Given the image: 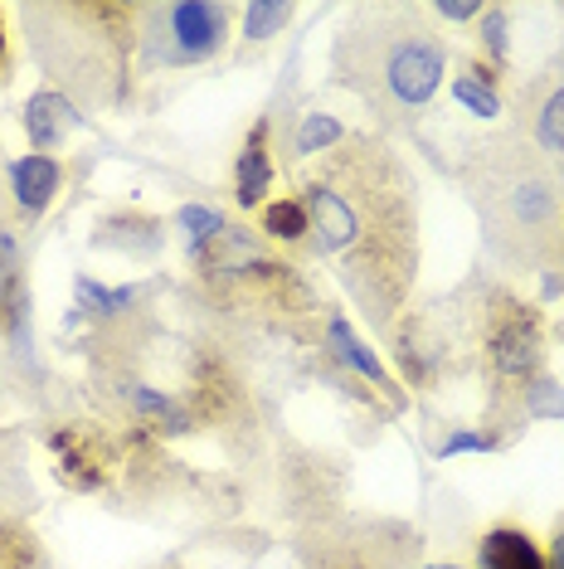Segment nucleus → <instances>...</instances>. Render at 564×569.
Listing matches in <instances>:
<instances>
[{
	"label": "nucleus",
	"mask_w": 564,
	"mask_h": 569,
	"mask_svg": "<svg viewBox=\"0 0 564 569\" xmlns=\"http://www.w3.org/2000/svg\"><path fill=\"white\" fill-rule=\"evenodd\" d=\"M268 472H273V507L292 530L331 521V516L351 507V487H355L351 462L322 443H302V438L278 433Z\"/></svg>",
	"instance_id": "obj_10"
},
{
	"label": "nucleus",
	"mask_w": 564,
	"mask_h": 569,
	"mask_svg": "<svg viewBox=\"0 0 564 569\" xmlns=\"http://www.w3.org/2000/svg\"><path fill=\"white\" fill-rule=\"evenodd\" d=\"M447 63L453 49L433 10L414 0H384L341 16L326 44V83L361 102L370 132L414 141L447 88Z\"/></svg>",
	"instance_id": "obj_2"
},
{
	"label": "nucleus",
	"mask_w": 564,
	"mask_h": 569,
	"mask_svg": "<svg viewBox=\"0 0 564 569\" xmlns=\"http://www.w3.org/2000/svg\"><path fill=\"white\" fill-rule=\"evenodd\" d=\"M30 263V249H24V229L10 214H0V288L10 282V273Z\"/></svg>",
	"instance_id": "obj_27"
},
{
	"label": "nucleus",
	"mask_w": 564,
	"mask_h": 569,
	"mask_svg": "<svg viewBox=\"0 0 564 569\" xmlns=\"http://www.w3.org/2000/svg\"><path fill=\"white\" fill-rule=\"evenodd\" d=\"M306 253L336 278L370 336L390 341L423 268V190L400 141L351 132L298 176Z\"/></svg>",
	"instance_id": "obj_1"
},
{
	"label": "nucleus",
	"mask_w": 564,
	"mask_h": 569,
	"mask_svg": "<svg viewBox=\"0 0 564 569\" xmlns=\"http://www.w3.org/2000/svg\"><path fill=\"white\" fill-rule=\"evenodd\" d=\"M463 312L472 336V366H477L486 385V429H502L506 409L535 375H545L550 356V331L545 317L531 297H521L502 273H472L463 288Z\"/></svg>",
	"instance_id": "obj_6"
},
{
	"label": "nucleus",
	"mask_w": 564,
	"mask_h": 569,
	"mask_svg": "<svg viewBox=\"0 0 564 569\" xmlns=\"http://www.w3.org/2000/svg\"><path fill=\"white\" fill-rule=\"evenodd\" d=\"M506 132L525 137L541 157H550L564 171V30L555 54L541 63V73H531L516 88V102L506 112Z\"/></svg>",
	"instance_id": "obj_13"
},
{
	"label": "nucleus",
	"mask_w": 564,
	"mask_h": 569,
	"mask_svg": "<svg viewBox=\"0 0 564 569\" xmlns=\"http://www.w3.org/2000/svg\"><path fill=\"white\" fill-rule=\"evenodd\" d=\"M171 224L185 234V249H200V243H210V239H220L234 219H229L220 204H200V200H190L181 204V210L171 214Z\"/></svg>",
	"instance_id": "obj_26"
},
{
	"label": "nucleus",
	"mask_w": 564,
	"mask_h": 569,
	"mask_svg": "<svg viewBox=\"0 0 564 569\" xmlns=\"http://www.w3.org/2000/svg\"><path fill=\"white\" fill-rule=\"evenodd\" d=\"M447 171L472 204L492 273L564 278V171L555 161L496 127L467 137Z\"/></svg>",
	"instance_id": "obj_3"
},
{
	"label": "nucleus",
	"mask_w": 564,
	"mask_h": 569,
	"mask_svg": "<svg viewBox=\"0 0 564 569\" xmlns=\"http://www.w3.org/2000/svg\"><path fill=\"white\" fill-rule=\"evenodd\" d=\"M453 98L463 102V112H472L477 122H492L506 112V98H502V73L486 69V63L472 54L463 59V69L453 73Z\"/></svg>",
	"instance_id": "obj_22"
},
{
	"label": "nucleus",
	"mask_w": 564,
	"mask_h": 569,
	"mask_svg": "<svg viewBox=\"0 0 564 569\" xmlns=\"http://www.w3.org/2000/svg\"><path fill=\"white\" fill-rule=\"evenodd\" d=\"M30 423H10L0 429V565L6 569H49V550L34 530L40 482H34V458H30Z\"/></svg>",
	"instance_id": "obj_12"
},
{
	"label": "nucleus",
	"mask_w": 564,
	"mask_h": 569,
	"mask_svg": "<svg viewBox=\"0 0 564 569\" xmlns=\"http://www.w3.org/2000/svg\"><path fill=\"white\" fill-rule=\"evenodd\" d=\"M6 166H10V157H6V141H0V214L16 219V204H10V186H6ZM16 224H20V219H16Z\"/></svg>",
	"instance_id": "obj_31"
},
{
	"label": "nucleus",
	"mask_w": 564,
	"mask_h": 569,
	"mask_svg": "<svg viewBox=\"0 0 564 569\" xmlns=\"http://www.w3.org/2000/svg\"><path fill=\"white\" fill-rule=\"evenodd\" d=\"M239 6L229 0H141L137 16V79L204 69L234 44Z\"/></svg>",
	"instance_id": "obj_7"
},
{
	"label": "nucleus",
	"mask_w": 564,
	"mask_h": 569,
	"mask_svg": "<svg viewBox=\"0 0 564 569\" xmlns=\"http://www.w3.org/2000/svg\"><path fill=\"white\" fill-rule=\"evenodd\" d=\"M20 127H24V141H30V151H40V157H59L63 141H69L79 127H88V112H79L69 98L59 93V88L40 83L30 98L20 102Z\"/></svg>",
	"instance_id": "obj_18"
},
{
	"label": "nucleus",
	"mask_w": 564,
	"mask_h": 569,
	"mask_svg": "<svg viewBox=\"0 0 564 569\" xmlns=\"http://www.w3.org/2000/svg\"><path fill=\"white\" fill-rule=\"evenodd\" d=\"M545 565L550 569H564V516L550 521V540H545Z\"/></svg>",
	"instance_id": "obj_30"
},
{
	"label": "nucleus",
	"mask_w": 564,
	"mask_h": 569,
	"mask_svg": "<svg viewBox=\"0 0 564 569\" xmlns=\"http://www.w3.org/2000/svg\"><path fill=\"white\" fill-rule=\"evenodd\" d=\"M384 346H390V360L400 366L404 385H414V390H447L453 380L477 370L472 366V336L457 288L447 297L409 302V312L394 321Z\"/></svg>",
	"instance_id": "obj_9"
},
{
	"label": "nucleus",
	"mask_w": 564,
	"mask_h": 569,
	"mask_svg": "<svg viewBox=\"0 0 564 569\" xmlns=\"http://www.w3.org/2000/svg\"><path fill=\"white\" fill-rule=\"evenodd\" d=\"M477 59L486 69H496L506 79L511 73V10L506 6H486L477 20Z\"/></svg>",
	"instance_id": "obj_24"
},
{
	"label": "nucleus",
	"mask_w": 564,
	"mask_h": 569,
	"mask_svg": "<svg viewBox=\"0 0 564 569\" xmlns=\"http://www.w3.org/2000/svg\"><path fill=\"white\" fill-rule=\"evenodd\" d=\"M259 234L273 243V249H306V234H312V224H306V210L298 196L288 200H268L259 210Z\"/></svg>",
	"instance_id": "obj_23"
},
{
	"label": "nucleus",
	"mask_w": 564,
	"mask_h": 569,
	"mask_svg": "<svg viewBox=\"0 0 564 569\" xmlns=\"http://www.w3.org/2000/svg\"><path fill=\"white\" fill-rule=\"evenodd\" d=\"M419 569H467V565H419Z\"/></svg>",
	"instance_id": "obj_33"
},
{
	"label": "nucleus",
	"mask_w": 564,
	"mask_h": 569,
	"mask_svg": "<svg viewBox=\"0 0 564 569\" xmlns=\"http://www.w3.org/2000/svg\"><path fill=\"white\" fill-rule=\"evenodd\" d=\"M165 239H171V224H165V214H151L141 210V204H118V210H102L93 234L98 253H122V258H137V263H151V258L165 253Z\"/></svg>",
	"instance_id": "obj_15"
},
{
	"label": "nucleus",
	"mask_w": 564,
	"mask_h": 569,
	"mask_svg": "<svg viewBox=\"0 0 564 569\" xmlns=\"http://www.w3.org/2000/svg\"><path fill=\"white\" fill-rule=\"evenodd\" d=\"M16 83V49H10V16L0 6V88Z\"/></svg>",
	"instance_id": "obj_29"
},
{
	"label": "nucleus",
	"mask_w": 564,
	"mask_h": 569,
	"mask_svg": "<svg viewBox=\"0 0 564 569\" xmlns=\"http://www.w3.org/2000/svg\"><path fill=\"white\" fill-rule=\"evenodd\" d=\"M63 180H69V166H63V157H40V151L10 157L6 186H10V204H16V219H24V224L44 219L49 204L59 200Z\"/></svg>",
	"instance_id": "obj_17"
},
{
	"label": "nucleus",
	"mask_w": 564,
	"mask_h": 569,
	"mask_svg": "<svg viewBox=\"0 0 564 569\" xmlns=\"http://www.w3.org/2000/svg\"><path fill=\"white\" fill-rule=\"evenodd\" d=\"M316 346H322V356H331L341 370H351L361 385H370V390H375L390 409H409V390L394 380L390 366L375 356V346H370L365 336L355 331V321L345 317V312L331 307V317H326V327H322V341H316Z\"/></svg>",
	"instance_id": "obj_14"
},
{
	"label": "nucleus",
	"mask_w": 564,
	"mask_h": 569,
	"mask_svg": "<svg viewBox=\"0 0 564 569\" xmlns=\"http://www.w3.org/2000/svg\"><path fill=\"white\" fill-rule=\"evenodd\" d=\"M30 438H40L54 458V477L83 497H112L122 477V429L102 413H83L79 405L49 409L40 423H30Z\"/></svg>",
	"instance_id": "obj_11"
},
{
	"label": "nucleus",
	"mask_w": 564,
	"mask_h": 569,
	"mask_svg": "<svg viewBox=\"0 0 564 569\" xmlns=\"http://www.w3.org/2000/svg\"><path fill=\"white\" fill-rule=\"evenodd\" d=\"M175 399L185 405L195 433H210L239 468H259L273 458L278 429L273 405L253 380L249 351L210 327H190L181 341V380Z\"/></svg>",
	"instance_id": "obj_5"
},
{
	"label": "nucleus",
	"mask_w": 564,
	"mask_h": 569,
	"mask_svg": "<svg viewBox=\"0 0 564 569\" xmlns=\"http://www.w3.org/2000/svg\"><path fill=\"white\" fill-rule=\"evenodd\" d=\"M433 20L439 24H477L482 20V0H433Z\"/></svg>",
	"instance_id": "obj_28"
},
{
	"label": "nucleus",
	"mask_w": 564,
	"mask_h": 569,
	"mask_svg": "<svg viewBox=\"0 0 564 569\" xmlns=\"http://www.w3.org/2000/svg\"><path fill=\"white\" fill-rule=\"evenodd\" d=\"M141 302H147V288H141V282L108 288V282H98L88 273H73V321L88 317V327H93V321L122 317V312H132V307H141Z\"/></svg>",
	"instance_id": "obj_21"
},
{
	"label": "nucleus",
	"mask_w": 564,
	"mask_h": 569,
	"mask_svg": "<svg viewBox=\"0 0 564 569\" xmlns=\"http://www.w3.org/2000/svg\"><path fill=\"white\" fill-rule=\"evenodd\" d=\"M0 569H6V565H0Z\"/></svg>",
	"instance_id": "obj_34"
},
{
	"label": "nucleus",
	"mask_w": 564,
	"mask_h": 569,
	"mask_svg": "<svg viewBox=\"0 0 564 569\" xmlns=\"http://www.w3.org/2000/svg\"><path fill=\"white\" fill-rule=\"evenodd\" d=\"M137 16L141 0H20L24 54L49 88L88 118L137 102Z\"/></svg>",
	"instance_id": "obj_4"
},
{
	"label": "nucleus",
	"mask_w": 564,
	"mask_h": 569,
	"mask_svg": "<svg viewBox=\"0 0 564 569\" xmlns=\"http://www.w3.org/2000/svg\"><path fill=\"white\" fill-rule=\"evenodd\" d=\"M292 560L302 569H419L423 565V530L404 516L351 511L331 521L292 530Z\"/></svg>",
	"instance_id": "obj_8"
},
{
	"label": "nucleus",
	"mask_w": 564,
	"mask_h": 569,
	"mask_svg": "<svg viewBox=\"0 0 564 569\" xmlns=\"http://www.w3.org/2000/svg\"><path fill=\"white\" fill-rule=\"evenodd\" d=\"M298 20V6L292 0H243L239 6V63L259 59L268 44L282 40V30Z\"/></svg>",
	"instance_id": "obj_19"
},
{
	"label": "nucleus",
	"mask_w": 564,
	"mask_h": 569,
	"mask_svg": "<svg viewBox=\"0 0 564 569\" xmlns=\"http://www.w3.org/2000/svg\"><path fill=\"white\" fill-rule=\"evenodd\" d=\"M502 448H506V438L496 429H486V423H477V429H467V423H447L443 433L429 438V452L439 462L463 458V452H502Z\"/></svg>",
	"instance_id": "obj_25"
},
{
	"label": "nucleus",
	"mask_w": 564,
	"mask_h": 569,
	"mask_svg": "<svg viewBox=\"0 0 564 569\" xmlns=\"http://www.w3.org/2000/svg\"><path fill=\"white\" fill-rule=\"evenodd\" d=\"M278 122H273V108L259 112L253 127L243 132L239 141V157H234V204L239 210H263L268 204V190L278 180Z\"/></svg>",
	"instance_id": "obj_16"
},
{
	"label": "nucleus",
	"mask_w": 564,
	"mask_h": 569,
	"mask_svg": "<svg viewBox=\"0 0 564 569\" xmlns=\"http://www.w3.org/2000/svg\"><path fill=\"white\" fill-rule=\"evenodd\" d=\"M477 569H550L525 526H492L477 536Z\"/></svg>",
	"instance_id": "obj_20"
},
{
	"label": "nucleus",
	"mask_w": 564,
	"mask_h": 569,
	"mask_svg": "<svg viewBox=\"0 0 564 569\" xmlns=\"http://www.w3.org/2000/svg\"><path fill=\"white\" fill-rule=\"evenodd\" d=\"M16 405V395H10V385H6V375H0V419H6V409ZM0 429H6V423H0Z\"/></svg>",
	"instance_id": "obj_32"
}]
</instances>
